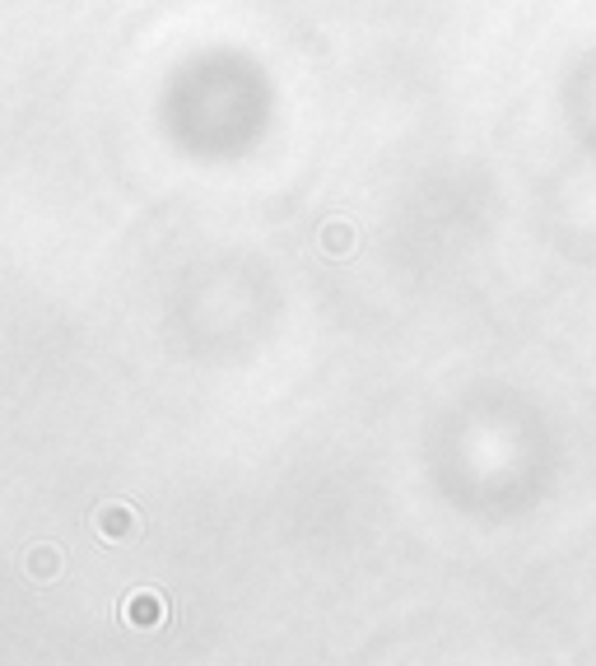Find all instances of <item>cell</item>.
I'll return each mask as SVG.
<instances>
[{
  "mask_svg": "<svg viewBox=\"0 0 596 666\" xmlns=\"http://www.w3.org/2000/svg\"><path fill=\"white\" fill-rule=\"evenodd\" d=\"M98 522H103V531H108V541H126V536L136 531V517L122 513V508H117V513H103Z\"/></svg>",
  "mask_w": 596,
  "mask_h": 666,
  "instance_id": "1",
  "label": "cell"
},
{
  "mask_svg": "<svg viewBox=\"0 0 596 666\" xmlns=\"http://www.w3.org/2000/svg\"><path fill=\"white\" fill-rule=\"evenodd\" d=\"M154 606H159V597L154 592H145V597H136L131 606H126V620H136V625H154L159 615H154Z\"/></svg>",
  "mask_w": 596,
  "mask_h": 666,
  "instance_id": "2",
  "label": "cell"
}]
</instances>
